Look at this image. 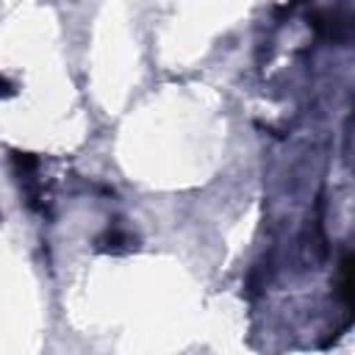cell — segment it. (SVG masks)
Listing matches in <instances>:
<instances>
[{"label":"cell","mask_w":355,"mask_h":355,"mask_svg":"<svg viewBox=\"0 0 355 355\" xmlns=\"http://www.w3.org/2000/svg\"><path fill=\"white\" fill-rule=\"evenodd\" d=\"M128 239L119 233V230H108L103 239H100V244H103V250H122V244H125Z\"/></svg>","instance_id":"cell-1"},{"label":"cell","mask_w":355,"mask_h":355,"mask_svg":"<svg viewBox=\"0 0 355 355\" xmlns=\"http://www.w3.org/2000/svg\"><path fill=\"white\" fill-rule=\"evenodd\" d=\"M14 94V86H11V80L6 78V75H0V100H6V97H11Z\"/></svg>","instance_id":"cell-2"}]
</instances>
